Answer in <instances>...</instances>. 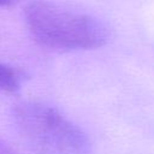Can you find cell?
<instances>
[{
  "instance_id": "1",
  "label": "cell",
  "mask_w": 154,
  "mask_h": 154,
  "mask_svg": "<svg viewBox=\"0 0 154 154\" xmlns=\"http://www.w3.org/2000/svg\"><path fill=\"white\" fill-rule=\"evenodd\" d=\"M25 24L32 37L55 51H81L102 47L111 37L101 19L47 0H35L24 11Z\"/></svg>"
},
{
  "instance_id": "2",
  "label": "cell",
  "mask_w": 154,
  "mask_h": 154,
  "mask_svg": "<svg viewBox=\"0 0 154 154\" xmlns=\"http://www.w3.org/2000/svg\"><path fill=\"white\" fill-rule=\"evenodd\" d=\"M17 117L40 154H91L85 134L53 107L29 102L18 109Z\"/></svg>"
},
{
  "instance_id": "3",
  "label": "cell",
  "mask_w": 154,
  "mask_h": 154,
  "mask_svg": "<svg viewBox=\"0 0 154 154\" xmlns=\"http://www.w3.org/2000/svg\"><path fill=\"white\" fill-rule=\"evenodd\" d=\"M20 85L22 76L18 71L0 63V90L5 93H16L20 89Z\"/></svg>"
},
{
  "instance_id": "4",
  "label": "cell",
  "mask_w": 154,
  "mask_h": 154,
  "mask_svg": "<svg viewBox=\"0 0 154 154\" xmlns=\"http://www.w3.org/2000/svg\"><path fill=\"white\" fill-rule=\"evenodd\" d=\"M19 0H0V7H7L11 5L17 4Z\"/></svg>"
}]
</instances>
